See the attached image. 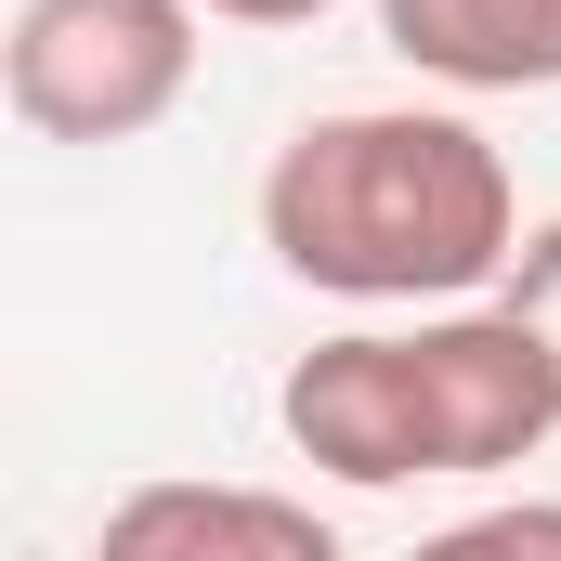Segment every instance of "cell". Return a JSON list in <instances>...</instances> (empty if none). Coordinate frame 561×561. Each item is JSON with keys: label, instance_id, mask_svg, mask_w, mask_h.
Here are the masks:
<instances>
[{"label": "cell", "instance_id": "5b68a950", "mask_svg": "<svg viewBox=\"0 0 561 561\" xmlns=\"http://www.w3.org/2000/svg\"><path fill=\"white\" fill-rule=\"evenodd\" d=\"M92 561H340V536L275 483H131Z\"/></svg>", "mask_w": 561, "mask_h": 561}, {"label": "cell", "instance_id": "52a82bcc", "mask_svg": "<svg viewBox=\"0 0 561 561\" xmlns=\"http://www.w3.org/2000/svg\"><path fill=\"white\" fill-rule=\"evenodd\" d=\"M405 561H561V496H510V510H470V523L419 536Z\"/></svg>", "mask_w": 561, "mask_h": 561}, {"label": "cell", "instance_id": "277c9868", "mask_svg": "<svg viewBox=\"0 0 561 561\" xmlns=\"http://www.w3.org/2000/svg\"><path fill=\"white\" fill-rule=\"evenodd\" d=\"M275 419H287V444H300L327 483H353V496H392V483L431 470V419H419V353H405V327L313 340V353L287 366Z\"/></svg>", "mask_w": 561, "mask_h": 561}, {"label": "cell", "instance_id": "ba28073f", "mask_svg": "<svg viewBox=\"0 0 561 561\" xmlns=\"http://www.w3.org/2000/svg\"><path fill=\"white\" fill-rule=\"evenodd\" d=\"M496 300H510V313L561 353V222H536V236H523V262H510V287H496Z\"/></svg>", "mask_w": 561, "mask_h": 561}, {"label": "cell", "instance_id": "8992f818", "mask_svg": "<svg viewBox=\"0 0 561 561\" xmlns=\"http://www.w3.org/2000/svg\"><path fill=\"white\" fill-rule=\"evenodd\" d=\"M379 39L444 92H561V0H379Z\"/></svg>", "mask_w": 561, "mask_h": 561}, {"label": "cell", "instance_id": "3957f363", "mask_svg": "<svg viewBox=\"0 0 561 561\" xmlns=\"http://www.w3.org/2000/svg\"><path fill=\"white\" fill-rule=\"evenodd\" d=\"M419 353V419H431V470H510L561 431V353L510 313V300H457L405 327Z\"/></svg>", "mask_w": 561, "mask_h": 561}, {"label": "cell", "instance_id": "9c48e42d", "mask_svg": "<svg viewBox=\"0 0 561 561\" xmlns=\"http://www.w3.org/2000/svg\"><path fill=\"white\" fill-rule=\"evenodd\" d=\"M196 13H222V26H313L327 0H196Z\"/></svg>", "mask_w": 561, "mask_h": 561}, {"label": "cell", "instance_id": "7a4b0ae2", "mask_svg": "<svg viewBox=\"0 0 561 561\" xmlns=\"http://www.w3.org/2000/svg\"><path fill=\"white\" fill-rule=\"evenodd\" d=\"M0 92L39 144H131L196 92V0H26Z\"/></svg>", "mask_w": 561, "mask_h": 561}, {"label": "cell", "instance_id": "6da1fadb", "mask_svg": "<svg viewBox=\"0 0 561 561\" xmlns=\"http://www.w3.org/2000/svg\"><path fill=\"white\" fill-rule=\"evenodd\" d=\"M262 249L327 300H483L523 262L510 157L457 105H340L262 170Z\"/></svg>", "mask_w": 561, "mask_h": 561}]
</instances>
